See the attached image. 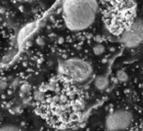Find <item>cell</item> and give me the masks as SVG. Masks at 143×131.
Returning <instances> with one entry per match:
<instances>
[{"instance_id":"cell-1","label":"cell","mask_w":143,"mask_h":131,"mask_svg":"<svg viewBox=\"0 0 143 131\" xmlns=\"http://www.w3.org/2000/svg\"><path fill=\"white\" fill-rule=\"evenodd\" d=\"M96 13V0H66L64 3V21L72 31L87 29L94 22Z\"/></svg>"},{"instance_id":"cell-2","label":"cell","mask_w":143,"mask_h":131,"mask_svg":"<svg viewBox=\"0 0 143 131\" xmlns=\"http://www.w3.org/2000/svg\"><path fill=\"white\" fill-rule=\"evenodd\" d=\"M104 13L108 29L115 35H122L134 21L135 4L133 0H107Z\"/></svg>"},{"instance_id":"cell-3","label":"cell","mask_w":143,"mask_h":131,"mask_svg":"<svg viewBox=\"0 0 143 131\" xmlns=\"http://www.w3.org/2000/svg\"><path fill=\"white\" fill-rule=\"evenodd\" d=\"M58 71L63 76L77 83L86 81L92 74V67L86 61L73 58L59 63Z\"/></svg>"},{"instance_id":"cell-4","label":"cell","mask_w":143,"mask_h":131,"mask_svg":"<svg viewBox=\"0 0 143 131\" xmlns=\"http://www.w3.org/2000/svg\"><path fill=\"white\" fill-rule=\"evenodd\" d=\"M132 122V114L127 110H115L106 118L105 125L109 131H122L126 129Z\"/></svg>"},{"instance_id":"cell-5","label":"cell","mask_w":143,"mask_h":131,"mask_svg":"<svg viewBox=\"0 0 143 131\" xmlns=\"http://www.w3.org/2000/svg\"><path fill=\"white\" fill-rule=\"evenodd\" d=\"M122 36V42L128 47H134L138 45L143 40V20L137 19Z\"/></svg>"},{"instance_id":"cell-6","label":"cell","mask_w":143,"mask_h":131,"mask_svg":"<svg viewBox=\"0 0 143 131\" xmlns=\"http://www.w3.org/2000/svg\"><path fill=\"white\" fill-rule=\"evenodd\" d=\"M94 86L96 87V89H98L100 91H104L109 86V79L106 76H103V75L96 77L94 80Z\"/></svg>"},{"instance_id":"cell-7","label":"cell","mask_w":143,"mask_h":131,"mask_svg":"<svg viewBox=\"0 0 143 131\" xmlns=\"http://www.w3.org/2000/svg\"><path fill=\"white\" fill-rule=\"evenodd\" d=\"M34 24H29L28 26H25V27L20 33V37H20V40L23 41V40H25V37H28L29 35L31 33V31L34 30Z\"/></svg>"},{"instance_id":"cell-8","label":"cell","mask_w":143,"mask_h":131,"mask_svg":"<svg viewBox=\"0 0 143 131\" xmlns=\"http://www.w3.org/2000/svg\"><path fill=\"white\" fill-rule=\"evenodd\" d=\"M116 77L120 82H126L128 80V75H127L126 72L123 71V70H119L117 72Z\"/></svg>"},{"instance_id":"cell-9","label":"cell","mask_w":143,"mask_h":131,"mask_svg":"<svg viewBox=\"0 0 143 131\" xmlns=\"http://www.w3.org/2000/svg\"><path fill=\"white\" fill-rule=\"evenodd\" d=\"M92 50H93V53L95 55H101V54H103L104 52H105V47H104L103 44L97 43V44H95L94 47H93Z\"/></svg>"},{"instance_id":"cell-10","label":"cell","mask_w":143,"mask_h":131,"mask_svg":"<svg viewBox=\"0 0 143 131\" xmlns=\"http://www.w3.org/2000/svg\"><path fill=\"white\" fill-rule=\"evenodd\" d=\"M0 131H23V130L20 129L19 127L13 126V125H6L0 129Z\"/></svg>"},{"instance_id":"cell-11","label":"cell","mask_w":143,"mask_h":131,"mask_svg":"<svg viewBox=\"0 0 143 131\" xmlns=\"http://www.w3.org/2000/svg\"><path fill=\"white\" fill-rule=\"evenodd\" d=\"M20 90H21V92H22L23 94H27V93H29V92L30 91V86H29V84H27V83L23 84L22 86L20 87Z\"/></svg>"},{"instance_id":"cell-12","label":"cell","mask_w":143,"mask_h":131,"mask_svg":"<svg viewBox=\"0 0 143 131\" xmlns=\"http://www.w3.org/2000/svg\"><path fill=\"white\" fill-rule=\"evenodd\" d=\"M34 97H35V100L36 101H42L43 98H44V95L43 93H41V92H36V93L34 94Z\"/></svg>"},{"instance_id":"cell-13","label":"cell","mask_w":143,"mask_h":131,"mask_svg":"<svg viewBox=\"0 0 143 131\" xmlns=\"http://www.w3.org/2000/svg\"><path fill=\"white\" fill-rule=\"evenodd\" d=\"M6 87H7V84H6V82H4V81L0 82V90H4V89H6Z\"/></svg>"},{"instance_id":"cell-14","label":"cell","mask_w":143,"mask_h":131,"mask_svg":"<svg viewBox=\"0 0 143 131\" xmlns=\"http://www.w3.org/2000/svg\"><path fill=\"white\" fill-rule=\"evenodd\" d=\"M36 43L38 44V45H41V47H42V45H44V40H43V38H37V40H36Z\"/></svg>"},{"instance_id":"cell-15","label":"cell","mask_w":143,"mask_h":131,"mask_svg":"<svg viewBox=\"0 0 143 131\" xmlns=\"http://www.w3.org/2000/svg\"><path fill=\"white\" fill-rule=\"evenodd\" d=\"M19 86V80H15V81H13L12 84H11V87L12 88H17Z\"/></svg>"}]
</instances>
